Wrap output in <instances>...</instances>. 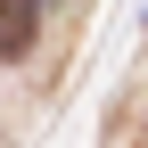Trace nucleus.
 <instances>
[{
  "label": "nucleus",
  "mask_w": 148,
  "mask_h": 148,
  "mask_svg": "<svg viewBox=\"0 0 148 148\" xmlns=\"http://www.w3.org/2000/svg\"><path fill=\"white\" fill-rule=\"evenodd\" d=\"M41 33V0H0V58H25Z\"/></svg>",
  "instance_id": "f257e3e1"
}]
</instances>
